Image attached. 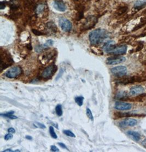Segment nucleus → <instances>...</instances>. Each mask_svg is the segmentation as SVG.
<instances>
[{
	"label": "nucleus",
	"mask_w": 146,
	"mask_h": 152,
	"mask_svg": "<svg viewBox=\"0 0 146 152\" xmlns=\"http://www.w3.org/2000/svg\"><path fill=\"white\" fill-rule=\"evenodd\" d=\"M13 136L12 135V134L9 132L8 134H7L5 135V136H4V140H6V141H8V140H11L12 138H13Z\"/></svg>",
	"instance_id": "29"
},
{
	"label": "nucleus",
	"mask_w": 146,
	"mask_h": 152,
	"mask_svg": "<svg viewBox=\"0 0 146 152\" xmlns=\"http://www.w3.org/2000/svg\"><path fill=\"white\" fill-rule=\"evenodd\" d=\"M135 116H139V114L132 113H122V112H115V117L117 118H128L131 117H135Z\"/></svg>",
	"instance_id": "16"
},
{
	"label": "nucleus",
	"mask_w": 146,
	"mask_h": 152,
	"mask_svg": "<svg viewBox=\"0 0 146 152\" xmlns=\"http://www.w3.org/2000/svg\"><path fill=\"white\" fill-rule=\"evenodd\" d=\"M119 80L117 81V83L123 84V85H126L129 84H131L137 82H138V78L137 76H128V77H119Z\"/></svg>",
	"instance_id": "8"
},
{
	"label": "nucleus",
	"mask_w": 146,
	"mask_h": 152,
	"mask_svg": "<svg viewBox=\"0 0 146 152\" xmlns=\"http://www.w3.org/2000/svg\"><path fill=\"white\" fill-rule=\"evenodd\" d=\"M14 152H20V151H19V150H16V151H15Z\"/></svg>",
	"instance_id": "39"
},
{
	"label": "nucleus",
	"mask_w": 146,
	"mask_h": 152,
	"mask_svg": "<svg viewBox=\"0 0 146 152\" xmlns=\"http://www.w3.org/2000/svg\"><path fill=\"white\" fill-rule=\"evenodd\" d=\"M54 43V41L50 39L45 42L43 45H39L37 46L35 48V51L37 53H40L42 52L43 50L48 48L49 47L52 46Z\"/></svg>",
	"instance_id": "14"
},
{
	"label": "nucleus",
	"mask_w": 146,
	"mask_h": 152,
	"mask_svg": "<svg viewBox=\"0 0 146 152\" xmlns=\"http://www.w3.org/2000/svg\"><path fill=\"white\" fill-rule=\"evenodd\" d=\"M103 50L108 54L115 55H123L127 51V46L125 45H117L114 41H110L103 46Z\"/></svg>",
	"instance_id": "2"
},
{
	"label": "nucleus",
	"mask_w": 146,
	"mask_h": 152,
	"mask_svg": "<svg viewBox=\"0 0 146 152\" xmlns=\"http://www.w3.org/2000/svg\"><path fill=\"white\" fill-rule=\"evenodd\" d=\"M115 108L119 111H128L132 108V104L123 101H117L115 103Z\"/></svg>",
	"instance_id": "10"
},
{
	"label": "nucleus",
	"mask_w": 146,
	"mask_h": 152,
	"mask_svg": "<svg viewBox=\"0 0 146 152\" xmlns=\"http://www.w3.org/2000/svg\"><path fill=\"white\" fill-rule=\"evenodd\" d=\"M32 32L35 34V35H37V36H42V35H43V34L41 32H40V31H38V30H35V29H33L32 30Z\"/></svg>",
	"instance_id": "30"
},
{
	"label": "nucleus",
	"mask_w": 146,
	"mask_h": 152,
	"mask_svg": "<svg viewBox=\"0 0 146 152\" xmlns=\"http://www.w3.org/2000/svg\"><path fill=\"white\" fill-rule=\"evenodd\" d=\"M8 132H9V133L15 134V130L14 128H10L8 129Z\"/></svg>",
	"instance_id": "35"
},
{
	"label": "nucleus",
	"mask_w": 146,
	"mask_h": 152,
	"mask_svg": "<svg viewBox=\"0 0 146 152\" xmlns=\"http://www.w3.org/2000/svg\"><path fill=\"white\" fill-rule=\"evenodd\" d=\"M47 27L48 28V30L52 32H55L57 31L58 28L56 27V25L54 23H49L47 24Z\"/></svg>",
	"instance_id": "21"
},
{
	"label": "nucleus",
	"mask_w": 146,
	"mask_h": 152,
	"mask_svg": "<svg viewBox=\"0 0 146 152\" xmlns=\"http://www.w3.org/2000/svg\"><path fill=\"white\" fill-rule=\"evenodd\" d=\"M34 125H35V126H37V127H38V128L42 129H45V128H46L45 125L44 124H43L41 123H38V122H35V123L34 124Z\"/></svg>",
	"instance_id": "28"
},
{
	"label": "nucleus",
	"mask_w": 146,
	"mask_h": 152,
	"mask_svg": "<svg viewBox=\"0 0 146 152\" xmlns=\"http://www.w3.org/2000/svg\"><path fill=\"white\" fill-rule=\"evenodd\" d=\"M145 91L144 88L141 86H133L130 90V95L131 96H136L138 95L141 94L143 93Z\"/></svg>",
	"instance_id": "13"
},
{
	"label": "nucleus",
	"mask_w": 146,
	"mask_h": 152,
	"mask_svg": "<svg viewBox=\"0 0 146 152\" xmlns=\"http://www.w3.org/2000/svg\"><path fill=\"white\" fill-rule=\"evenodd\" d=\"M141 145H142L144 148H145L146 149V138L143 141L142 143H141Z\"/></svg>",
	"instance_id": "36"
},
{
	"label": "nucleus",
	"mask_w": 146,
	"mask_h": 152,
	"mask_svg": "<svg viewBox=\"0 0 146 152\" xmlns=\"http://www.w3.org/2000/svg\"><path fill=\"white\" fill-rule=\"evenodd\" d=\"M63 133L65 135H66V136H69V137H73V138L76 137V135H74L72 132H71V130H64L63 131Z\"/></svg>",
	"instance_id": "26"
},
{
	"label": "nucleus",
	"mask_w": 146,
	"mask_h": 152,
	"mask_svg": "<svg viewBox=\"0 0 146 152\" xmlns=\"http://www.w3.org/2000/svg\"><path fill=\"white\" fill-rule=\"evenodd\" d=\"M53 6L56 10L59 12H65L66 10V6L62 0H55L54 2Z\"/></svg>",
	"instance_id": "12"
},
{
	"label": "nucleus",
	"mask_w": 146,
	"mask_h": 152,
	"mask_svg": "<svg viewBox=\"0 0 146 152\" xmlns=\"http://www.w3.org/2000/svg\"><path fill=\"white\" fill-rule=\"evenodd\" d=\"M146 5V1H139L135 4V8L137 9H141L145 7Z\"/></svg>",
	"instance_id": "22"
},
{
	"label": "nucleus",
	"mask_w": 146,
	"mask_h": 152,
	"mask_svg": "<svg viewBox=\"0 0 146 152\" xmlns=\"http://www.w3.org/2000/svg\"><path fill=\"white\" fill-rule=\"evenodd\" d=\"M115 98L119 100H129V96L128 95V94L124 91L119 92L115 96Z\"/></svg>",
	"instance_id": "18"
},
{
	"label": "nucleus",
	"mask_w": 146,
	"mask_h": 152,
	"mask_svg": "<svg viewBox=\"0 0 146 152\" xmlns=\"http://www.w3.org/2000/svg\"><path fill=\"white\" fill-rule=\"evenodd\" d=\"M56 113L59 116V117H61L63 115V107H62V105L59 104H58L55 108Z\"/></svg>",
	"instance_id": "23"
},
{
	"label": "nucleus",
	"mask_w": 146,
	"mask_h": 152,
	"mask_svg": "<svg viewBox=\"0 0 146 152\" xmlns=\"http://www.w3.org/2000/svg\"><path fill=\"white\" fill-rule=\"evenodd\" d=\"M126 60L125 57L122 56H116L108 58L106 61V63L110 65H115L124 62Z\"/></svg>",
	"instance_id": "9"
},
{
	"label": "nucleus",
	"mask_w": 146,
	"mask_h": 152,
	"mask_svg": "<svg viewBox=\"0 0 146 152\" xmlns=\"http://www.w3.org/2000/svg\"><path fill=\"white\" fill-rule=\"evenodd\" d=\"M64 73V70L63 69H61L60 70L59 72L58 73V75H57V77L56 78V80H58L62 76L63 74Z\"/></svg>",
	"instance_id": "34"
},
{
	"label": "nucleus",
	"mask_w": 146,
	"mask_h": 152,
	"mask_svg": "<svg viewBox=\"0 0 146 152\" xmlns=\"http://www.w3.org/2000/svg\"><path fill=\"white\" fill-rule=\"evenodd\" d=\"M59 24L63 31L70 32L72 28V25L69 20L65 18H60L59 20Z\"/></svg>",
	"instance_id": "5"
},
{
	"label": "nucleus",
	"mask_w": 146,
	"mask_h": 152,
	"mask_svg": "<svg viewBox=\"0 0 146 152\" xmlns=\"http://www.w3.org/2000/svg\"><path fill=\"white\" fill-rule=\"evenodd\" d=\"M14 113V111H10V112H8L5 113H1L0 115L1 117L7 118H9L11 119H17L18 117L17 116H15L13 115Z\"/></svg>",
	"instance_id": "20"
},
{
	"label": "nucleus",
	"mask_w": 146,
	"mask_h": 152,
	"mask_svg": "<svg viewBox=\"0 0 146 152\" xmlns=\"http://www.w3.org/2000/svg\"><path fill=\"white\" fill-rule=\"evenodd\" d=\"M50 151L52 152H59V148L55 145H52L50 146Z\"/></svg>",
	"instance_id": "31"
},
{
	"label": "nucleus",
	"mask_w": 146,
	"mask_h": 152,
	"mask_svg": "<svg viewBox=\"0 0 146 152\" xmlns=\"http://www.w3.org/2000/svg\"><path fill=\"white\" fill-rule=\"evenodd\" d=\"M110 34L108 31L102 28H97L91 31L89 34V38L91 44L93 45H99L108 38Z\"/></svg>",
	"instance_id": "1"
},
{
	"label": "nucleus",
	"mask_w": 146,
	"mask_h": 152,
	"mask_svg": "<svg viewBox=\"0 0 146 152\" xmlns=\"http://www.w3.org/2000/svg\"><path fill=\"white\" fill-rule=\"evenodd\" d=\"M49 133L52 138H54V139H56L58 138L57 135L56 134L55 132L54 128H53V126H50L49 127Z\"/></svg>",
	"instance_id": "25"
},
{
	"label": "nucleus",
	"mask_w": 146,
	"mask_h": 152,
	"mask_svg": "<svg viewBox=\"0 0 146 152\" xmlns=\"http://www.w3.org/2000/svg\"><path fill=\"white\" fill-rule=\"evenodd\" d=\"M58 144L62 148L65 149H67V151H69V149L68 148L66 147V145H65V144H64V143H63V142H58Z\"/></svg>",
	"instance_id": "32"
},
{
	"label": "nucleus",
	"mask_w": 146,
	"mask_h": 152,
	"mask_svg": "<svg viewBox=\"0 0 146 152\" xmlns=\"http://www.w3.org/2000/svg\"><path fill=\"white\" fill-rule=\"evenodd\" d=\"M97 20L94 17H89L87 19V21H85V26L84 27H86L87 29L88 28H93V26H94L95 24L97 23Z\"/></svg>",
	"instance_id": "15"
},
{
	"label": "nucleus",
	"mask_w": 146,
	"mask_h": 152,
	"mask_svg": "<svg viewBox=\"0 0 146 152\" xmlns=\"http://www.w3.org/2000/svg\"><path fill=\"white\" fill-rule=\"evenodd\" d=\"M86 113H87V117L89 118V119L91 120V121H94V116H93L91 110L89 108H87Z\"/></svg>",
	"instance_id": "27"
},
{
	"label": "nucleus",
	"mask_w": 146,
	"mask_h": 152,
	"mask_svg": "<svg viewBox=\"0 0 146 152\" xmlns=\"http://www.w3.org/2000/svg\"><path fill=\"white\" fill-rule=\"evenodd\" d=\"M146 100V94H141L138 95H136V96L133 97L131 98H129L128 100L135 102H143Z\"/></svg>",
	"instance_id": "17"
},
{
	"label": "nucleus",
	"mask_w": 146,
	"mask_h": 152,
	"mask_svg": "<svg viewBox=\"0 0 146 152\" xmlns=\"http://www.w3.org/2000/svg\"><path fill=\"white\" fill-rule=\"evenodd\" d=\"M25 138L28 139V140H32V137L31 136H28V135L26 136Z\"/></svg>",
	"instance_id": "37"
},
{
	"label": "nucleus",
	"mask_w": 146,
	"mask_h": 152,
	"mask_svg": "<svg viewBox=\"0 0 146 152\" xmlns=\"http://www.w3.org/2000/svg\"><path fill=\"white\" fill-rule=\"evenodd\" d=\"M44 6L43 5H39L37 8V10L38 13H41L43 10H44Z\"/></svg>",
	"instance_id": "33"
},
{
	"label": "nucleus",
	"mask_w": 146,
	"mask_h": 152,
	"mask_svg": "<svg viewBox=\"0 0 146 152\" xmlns=\"http://www.w3.org/2000/svg\"><path fill=\"white\" fill-rule=\"evenodd\" d=\"M137 124V121L134 119L127 118L119 123V126L121 128H125L126 126H134Z\"/></svg>",
	"instance_id": "11"
},
{
	"label": "nucleus",
	"mask_w": 146,
	"mask_h": 152,
	"mask_svg": "<svg viewBox=\"0 0 146 152\" xmlns=\"http://www.w3.org/2000/svg\"><path fill=\"white\" fill-rule=\"evenodd\" d=\"M57 69H58V66L55 65L53 64L51 65H49L45 68L43 71L41 75V77L42 79L49 80L54 76V75L56 72Z\"/></svg>",
	"instance_id": "3"
},
{
	"label": "nucleus",
	"mask_w": 146,
	"mask_h": 152,
	"mask_svg": "<svg viewBox=\"0 0 146 152\" xmlns=\"http://www.w3.org/2000/svg\"><path fill=\"white\" fill-rule=\"evenodd\" d=\"M84 99V97L80 96L76 97L75 99H74V100H75V102H76V104L79 106L81 107L83 105V104Z\"/></svg>",
	"instance_id": "24"
},
{
	"label": "nucleus",
	"mask_w": 146,
	"mask_h": 152,
	"mask_svg": "<svg viewBox=\"0 0 146 152\" xmlns=\"http://www.w3.org/2000/svg\"><path fill=\"white\" fill-rule=\"evenodd\" d=\"M128 135H129L130 137L135 141L136 142H138L141 138V135L137 132H134V131H129L128 132Z\"/></svg>",
	"instance_id": "19"
},
{
	"label": "nucleus",
	"mask_w": 146,
	"mask_h": 152,
	"mask_svg": "<svg viewBox=\"0 0 146 152\" xmlns=\"http://www.w3.org/2000/svg\"><path fill=\"white\" fill-rule=\"evenodd\" d=\"M23 73V69L20 66H14L7 70L5 76L8 78L14 79L21 76Z\"/></svg>",
	"instance_id": "4"
},
{
	"label": "nucleus",
	"mask_w": 146,
	"mask_h": 152,
	"mask_svg": "<svg viewBox=\"0 0 146 152\" xmlns=\"http://www.w3.org/2000/svg\"><path fill=\"white\" fill-rule=\"evenodd\" d=\"M14 152L13 150H12L11 149H6V150H4L3 151V152Z\"/></svg>",
	"instance_id": "38"
},
{
	"label": "nucleus",
	"mask_w": 146,
	"mask_h": 152,
	"mask_svg": "<svg viewBox=\"0 0 146 152\" xmlns=\"http://www.w3.org/2000/svg\"><path fill=\"white\" fill-rule=\"evenodd\" d=\"M1 71L6 69L8 67L11 66L13 63V60L11 56H9L8 54H1Z\"/></svg>",
	"instance_id": "6"
},
{
	"label": "nucleus",
	"mask_w": 146,
	"mask_h": 152,
	"mask_svg": "<svg viewBox=\"0 0 146 152\" xmlns=\"http://www.w3.org/2000/svg\"><path fill=\"white\" fill-rule=\"evenodd\" d=\"M112 73L118 77L125 76L127 73V68L124 66H118L115 67L111 69Z\"/></svg>",
	"instance_id": "7"
}]
</instances>
